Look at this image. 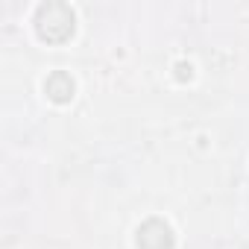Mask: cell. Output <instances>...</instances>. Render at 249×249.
<instances>
[{
  "mask_svg": "<svg viewBox=\"0 0 249 249\" xmlns=\"http://www.w3.org/2000/svg\"><path fill=\"white\" fill-rule=\"evenodd\" d=\"M36 33L47 44H65L76 33V15L62 0H47L36 9Z\"/></svg>",
  "mask_w": 249,
  "mask_h": 249,
  "instance_id": "6da1fadb",
  "label": "cell"
},
{
  "mask_svg": "<svg viewBox=\"0 0 249 249\" xmlns=\"http://www.w3.org/2000/svg\"><path fill=\"white\" fill-rule=\"evenodd\" d=\"M135 243H138V249H173L176 234H173V229H170L167 220L150 217V220H144V223L138 226Z\"/></svg>",
  "mask_w": 249,
  "mask_h": 249,
  "instance_id": "7a4b0ae2",
  "label": "cell"
},
{
  "mask_svg": "<svg viewBox=\"0 0 249 249\" xmlns=\"http://www.w3.org/2000/svg\"><path fill=\"white\" fill-rule=\"evenodd\" d=\"M73 91H76L73 76L65 73V71H53V73L44 79V94H47V100H53V103H59V106L71 103V100H73Z\"/></svg>",
  "mask_w": 249,
  "mask_h": 249,
  "instance_id": "3957f363",
  "label": "cell"
},
{
  "mask_svg": "<svg viewBox=\"0 0 249 249\" xmlns=\"http://www.w3.org/2000/svg\"><path fill=\"white\" fill-rule=\"evenodd\" d=\"M191 76H194V68H191L188 62H179V65H176V79H179V82H188Z\"/></svg>",
  "mask_w": 249,
  "mask_h": 249,
  "instance_id": "277c9868",
  "label": "cell"
}]
</instances>
